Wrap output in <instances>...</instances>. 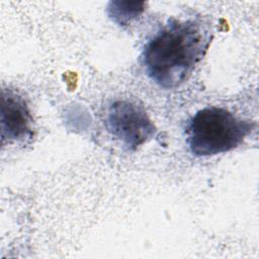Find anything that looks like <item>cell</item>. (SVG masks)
Masks as SVG:
<instances>
[{"label": "cell", "mask_w": 259, "mask_h": 259, "mask_svg": "<svg viewBox=\"0 0 259 259\" xmlns=\"http://www.w3.org/2000/svg\"><path fill=\"white\" fill-rule=\"evenodd\" d=\"M145 10V2L111 1L107 7L109 17L118 25H128Z\"/></svg>", "instance_id": "5b68a950"}, {"label": "cell", "mask_w": 259, "mask_h": 259, "mask_svg": "<svg viewBox=\"0 0 259 259\" xmlns=\"http://www.w3.org/2000/svg\"><path fill=\"white\" fill-rule=\"evenodd\" d=\"M32 136V117L24 99L11 90H2V143H15Z\"/></svg>", "instance_id": "277c9868"}, {"label": "cell", "mask_w": 259, "mask_h": 259, "mask_svg": "<svg viewBox=\"0 0 259 259\" xmlns=\"http://www.w3.org/2000/svg\"><path fill=\"white\" fill-rule=\"evenodd\" d=\"M212 35L196 20H170L145 46L143 64L147 75L170 89L184 83L204 57Z\"/></svg>", "instance_id": "6da1fadb"}, {"label": "cell", "mask_w": 259, "mask_h": 259, "mask_svg": "<svg viewBox=\"0 0 259 259\" xmlns=\"http://www.w3.org/2000/svg\"><path fill=\"white\" fill-rule=\"evenodd\" d=\"M107 128L128 150H136L156 134L145 107L130 100L114 101L108 109Z\"/></svg>", "instance_id": "3957f363"}, {"label": "cell", "mask_w": 259, "mask_h": 259, "mask_svg": "<svg viewBox=\"0 0 259 259\" xmlns=\"http://www.w3.org/2000/svg\"><path fill=\"white\" fill-rule=\"evenodd\" d=\"M253 126V122L241 119L225 108L205 107L189 120L187 144L195 156H213L237 148Z\"/></svg>", "instance_id": "7a4b0ae2"}]
</instances>
